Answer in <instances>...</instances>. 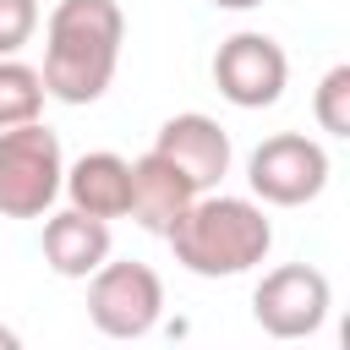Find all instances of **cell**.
<instances>
[{
	"label": "cell",
	"instance_id": "9",
	"mask_svg": "<svg viewBox=\"0 0 350 350\" xmlns=\"http://www.w3.org/2000/svg\"><path fill=\"white\" fill-rule=\"evenodd\" d=\"M191 197H197V186L164 159V153H142V159H131V219L142 224V230H153V235H170V224L191 208Z\"/></svg>",
	"mask_w": 350,
	"mask_h": 350
},
{
	"label": "cell",
	"instance_id": "7",
	"mask_svg": "<svg viewBox=\"0 0 350 350\" xmlns=\"http://www.w3.org/2000/svg\"><path fill=\"white\" fill-rule=\"evenodd\" d=\"M290 82V60L268 33H230L213 55V88L235 104V109H268L284 98Z\"/></svg>",
	"mask_w": 350,
	"mask_h": 350
},
{
	"label": "cell",
	"instance_id": "13",
	"mask_svg": "<svg viewBox=\"0 0 350 350\" xmlns=\"http://www.w3.org/2000/svg\"><path fill=\"white\" fill-rule=\"evenodd\" d=\"M312 115L328 137H350V66H328L317 93H312Z\"/></svg>",
	"mask_w": 350,
	"mask_h": 350
},
{
	"label": "cell",
	"instance_id": "16",
	"mask_svg": "<svg viewBox=\"0 0 350 350\" xmlns=\"http://www.w3.org/2000/svg\"><path fill=\"white\" fill-rule=\"evenodd\" d=\"M0 350H16V334L11 328H0Z\"/></svg>",
	"mask_w": 350,
	"mask_h": 350
},
{
	"label": "cell",
	"instance_id": "6",
	"mask_svg": "<svg viewBox=\"0 0 350 350\" xmlns=\"http://www.w3.org/2000/svg\"><path fill=\"white\" fill-rule=\"evenodd\" d=\"M328 306H334V290H328V273L312 268V262H284L273 273L257 279L252 290V317L268 339H306L328 323Z\"/></svg>",
	"mask_w": 350,
	"mask_h": 350
},
{
	"label": "cell",
	"instance_id": "4",
	"mask_svg": "<svg viewBox=\"0 0 350 350\" xmlns=\"http://www.w3.org/2000/svg\"><path fill=\"white\" fill-rule=\"evenodd\" d=\"M164 312V284L148 262H98L88 273V317L109 339H142Z\"/></svg>",
	"mask_w": 350,
	"mask_h": 350
},
{
	"label": "cell",
	"instance_id": "14",
	"mask_svg": "<svg viewBox=\"0 0 350 350\" xmlns=\"http://www.w3.org/2000/svg\"><path fill=\"white\" fill-rule=\"evenodd\" d=\"M38 33V0H0V55H16Z\"/></svg>",
	"mask_w": 350,
	"mask_h": 350
},
{
	"label": "cell",
	"instance_id": "8",
	"mask_svg": "<svg viewBox=\"0 0 350 350\" xmlns=\"http://www.w3.org/2000/svg\"><path fill=\"white\" fill-rule=\"evenodd\" d=\"M153 153H164L197 191H213L224 175H230V131L213 120V115H170L153 137Z\"/></svg>",
	"mask_w": 350,
	"mask_h": 350
},
{
	"label": "cell",
	"instance_id": "2",
	"mask_svg": "<svg viewBox=\"0 0 350 350\" xmlns=\"http://www.w3.org/2000/svg\"><path fill=\"white\" fill-rule=\"evenodd\" d=\"M170 252L186 273L197 279H235L246 268H257L273 246V224L268 213L252 202V197H213V191H197L191 208L170 224Z\"/></svg>",
	"mask_w": 350,
	"mask_h": 350
},
{
	"label": "cell",
	"instance_id": "3",
	"mask_svg": "<svg viewBox=\"0 0 350 350\" xmlns=\"http://www.w3.org/2000/svg\"><path fill=\"white\" fill-rule=\"evenodd\" d=\"M66 153L44 120H22L0 131V213L5 219H44L60 197Z\"/></svg>",
	"mask_w": 350,
	"mask_h": 350
},
{
	"label": "cell",
	"instance_id": "11",
	"mask_svg": "<svg viewBox=\"0 0 350 350\" xmlns=\"http://www.w3.org/2000/svg\"><path fill=\"white\" fill-rule=\"evenodd\" d=\"M109 257V219H93L82 208L44 213V262L60 279H88Z\"/></svg>",
	"mask_w": 350,
	"mask_h": 350
},
{
	"label": "cell",
	"instance_id": "15",
	"mask_svg": "<svg viewBox=\"0 0 350 350\" xmlns=\"http://www.w3.org/2000/svg\"><path fill=\"white\" fill-rule=\"evenodd\" d=\"M219 11H252V5H262V0H213Z\"/></svg>",
	"mask_w": 350,
	"mask_h": 350
},
{
	"label": "cell",
	"instance_id": "12",
	"mask_svg": "<svg viewBox=\"0 0 350 350\" xmlns=\"http://www.w3.org/2000/svg\"><path fill=\"white\" fill-rule=\"evenodd\" d=\"M44 77L33 66H22L16 55H0V131L5 126H22V120H38L44 115Z\"/></svg>",
	"mask_w": 350,
	"mask_h": 350
},
{
	"label": "cell",
	"instance_id": "10",
	"mask_svg": "<svg viewBox=\"0 0 350 350\" xmlns=\"http://www.w3.org/2000/svg\"><path fill=\"white\" fill-rule=\"evenodd\" d=\"M60 191L71 197V208L93 213V219H120L131 208V159L120 153H82L77 164H66Z\"/></svg>",
	"mask_w": 350,
	"mask_h": 350
},
{
	"label": "cell",
	"instance_id": "5",
	"mask_svg": "<svg viewBox=\"0 0 350 350\" xmlns=\"http://www.w3.org/2000/svg\"><path fill=\"white\" fill-rule=\"evenodd\" d=\"M246 180L262 202L273 208H301L312 197H323L328 186V153L323 142H312L306 131H273L252 148L246 159Z\"/></svg>",
	"mask_w": 350,
	"mask_h": 350
},
{
	"label": "cell",
	"instance_id": "1",
	"mask_svg": "<svg viewBox=\"0 0 350 350\" xmlns=\"http://www.w3.org/2000/svg\"><path fill=\"white\" fill-rule=\"evenodd\" d=\"M126 16L115 0H60L44 22V93L60 104H98L115 82Z\"/></svg>",
	"mask_w": 350,
	"mask_h": 350
}]
</instances>
